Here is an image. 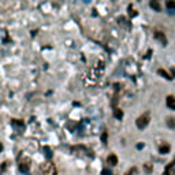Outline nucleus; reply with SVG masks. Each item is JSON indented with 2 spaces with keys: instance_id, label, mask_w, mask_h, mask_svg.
<instances>
[{
  "instance_id": "obj_1",
  "label": "nucleus",
  "mask_w": 175,
  "mask_h": 175,
  "mask_svg": "<svg viewBox=\"0 0 175 175\" xmlns=\"http://www.w3.org/2000/svg\"><path fill=\"white\" fill-rule=\"evenodd\" d=\"M40 171H41V175H58L56 166H55L51 160L45 162L44 164L40 166Z\"/></svg>"
},
{
  "instance_id": "obj_2",
  "label": "nucleus",
  "mask_w": 175,
  "mask_h": 175,
  "mask_svg": "<svg viewBox=\"0 0 175 175\" xmlns=\"http://www.w3.org/2000/svg\"><path fill=\"white\" fill-rule=\"evenodd\" d=\"M30 166H32V160L30 157H22L19 159V163H18V167H19V171L22 174H28L29 170H30Z\"/></svg>"
},
{
  "instance_id": "obj_3",
  "label": "nucleus",
  "mask_w": 175,
  "mask_h": 175,
  "mask_svg": "<svg viewBox=\"0 0 175 175\" xmlns=\"http://www.w3.org/2000/svg\"><path fill=\"white\" fill-rule=\"evenodd\" d=\"M149 119H151V116H149V114H142L141 116H138L137 118V121H136V125H137V127L138 129H145V127L149 125Z\"/></svg>"
},
{
  "instance_id": "obj_4",
  "label": "nucleus",
  "mask_w": 175,
  "mask_h": 175,
  "mask_svg": "<svg viewBox=\"0 0 175 175\" xmlns=\"http://www.w3.org/2000/svg\"><path fill=\"white\" fill-rule=\"evenodd\" d=\"M155 39H156L157 41L162 44L163 47L167 45V37L164 36V33H163V32H155Z\"/></svg>"
},
{
  "instance_id": "obj_5",
  "label": "nucleus",
  "mask_w": 175,
  "mask_h": 175,
  "mask_svg": "<svg viewBox=\"0 0 175 175\" xmlns=\"http://www.w3.org/2000/svg\"><path fill=\"white\" fill-rule=\"evenodd\" d=\"M163 175H175V160L173 163H170V164L166 167L164 173H163Z\"/></svg>"
},
{
  "instance_id": "obj_6",
  "label": "nucleus",
  "mask_w": 175,
  "mask_h": 175,
  "mask_svg": "<svg viewBox=\"0 0 175 175\" xmlns=\"http://www.w3.org/2000/svg\"><path fill=\"white\" fill-rule=\"evenodd\" d=\"M166 104H167V107L170 110L175 111V96H167V99H166Z\"/></svg>"
},
{
  "instance_id": "obj_7",
  "label": "nucleus",
  "mask_w": 175,
  "mask_h": 175,
  "mask_svg": "<svg viewBox=\"0 0 175 175\" xmlns=\"http://www.w3.org/2000/svg\"><path fill=\"white\" fill-rule=\"evenodd\" d=\"M107 164H110L111 167H114V166L118 164V156L114 153H111L108 157H107Z\"/></svg>"
},
{
  "instance_id": "obj_8",
  "label": "nucleus",
  "mask_w": 175,
  "mask_h": 175,
  "mask_svg": "<svg viewBox=\"0 0 175 175\" xmlns=\"http://www.w3.org/2000/svg\"><path fill=\"white\" fill-rule=\"evenodd\" d=\"M149 6L153 8L155 11H157V13H160V11H162V6H160V3L156 2V0H152V2L149 3Z\"/></svg>"
},
{
  "instance_id": "obj_9",
  "label": "nucleus",
  "mask_w": 175,
  "mask_h": 175,
  "mask_svg": "<svg viewBox=\"0 0 175 175\" xmlns=\"http://www.w3.org/2000/svg\"><path fill=\"white\" fill-rule=\"evenodd\" d=\"M159 152L162 153V155L168 153V152H170V145H168V144H162L159 147Z\"/></svg>"
},
{
  "instance_id": "obj_10",
  "label": "nucleus",
  "mask_w": 175,
  "mask_h": 175,
  "mask_svg": "<svg viewBox=\"0 0 175 175\" xmlns=\"http://www.w3.org/2000/svg\"><path fill=\"white\" fill-rule=\"evenodd\" d=\"M43 152H44V155H45V157H47L48 160H51L52 156H54V155H52L51 148H49V147H44V148H43Z\"/></svg>"
},
{
  "instance_id": "obj_11",
  "label": "nucleus",
  "mask_w": 175,
  "mask_h": 175,
  "mask_svg": "<svg viewBox=\"0 0 175 175\" xmlns=\"http://www.w3.org/2000/svg\"><path fill=\"white\" fill-rule=\"evenodd\" d=\"M11 125H13V126H15V127H19V129H22L23 130V122L22 121H19V119H13V121H11Z\"/></svg>"
},
{
  "instance_id": "obj_12",
  "label": "nucleus",
  "mask_w": 175,
  "mask_h": 175,
  "mask_svg": "<svg viewBox=\"0 0 175 175\" xmlns=\"http://www.w3.org/2000/svg\"><path fill=\"white\" fill-rule=\"evenodd\" d=\"M114 116L121 121V119L123 118V111H122L121 108H115V110H114Z\"/></svg>"
},
{
  "instance_id": "obj_13",
  "label": "nucleus",
  "mask_w": 175,
  "mask_h": 175,
  "mask_svg": "<svg viewBox=\"0 0 175 175\" xmlns=\"http://www.w3.org/2000/svg\"><path fill=\"white\" fill-rule=\"evenodd\" d=\"M157 73H159V74H160V75H162V77H163V78H166V80H173V77H171V75H170V74H168V73H167V71H166V70L160 69V70H159V71H157Z\"/></svg>"
},
{
  "instance_id": "obj_14",
  "label": "nucleus",
  "mask_w": 175,
  "mask_h": 175,
  "mask_svg": "<svg viewBox=\"0 0 175 175\" xmlns=\"http://www.w3.org/2000/svg\"><path fill=\"white\" fill-rule=\"evenodd\" d=\"M166 7L168 8V11H174L175 10V2L174 0H167V2H166Z\"/></svg>"
},
{
  "instance_id": "obj_15",
  "label": "nucleus",
  "mask_w": 175,
  "mask_h": 175,
  "mask_svg": "<svg viewBox=\"0 0 175 175\" xmlns=\"http://www.w3.org/2000/svg\"><path fill=\"white\" fill-rule=\"evenodd\" d=\"M167 125H168L170 127H173V129H175V119H174V118L168 119V121H167Z\"/></svg>"
},
{
  "instance_id": "obj_16",
  "label": "nucleus",
  "mask_w": 175,
  "mask_h": 175,
  "mask_svg": "<svg viewBox=\"0 0 175 175\" xmlns=\"http://www.w3.org/2000/svg\"><path fill=\"white\" fill-rule=\"evenodd\" d=\"M101 175H112V173H111V170H108V168H104L101 171Z\"/></svg>"
},
{
  "instance_id": "obj_17",
  "label": "nucleus",
  "mask_w": 175,
  "mask_h": 175,
  "mask_svg": "<svg viewBox=\"0 0 175 175\" xmlns=\"http://www.w3.org/2000/svg\"><path fill=\"white\" fill-rule=\"evenodd\" d=\"M144 168H145V171H148V173H151V171H152V166H151V164H145Z\"/></svg>"
},
{
  "instance_id": "obj_18",
  "label": "nucleus",
  "mask_w": 175,
  "mask_h": 175,
  "mask_svg": "<svg viewBox=\"0 0 175 175\" xmlns=\"http://www.w3.org/2000/svg\"><path fill=\"white\" fill-rule=\"evenodd\" d=\"M7 162H4V163H3V164H2V167H0V173H3V171H4L6 170V168H7Z\"/></svg>"
},
{
  "instance_id": "obj_19",
  "label": "nucleus",
  "mask_w": 175,
  "mask_h": 175,
  "mask_svg": "<svg viewBox=\"0 0 175 175\" xmlns=\"http://www.w3.org/2000/svg\"><path fill=\"white\" fill-rule=\"evenodd\" d=\"M101 140H103L104 144H107V131H104L103 136H101Z\"/></svg>"
},
{
  "instance_id": "obj_20",
  "label": "nucleus",
  "mask_w": 175,
  "mask_h": 175,
  "mask_svg": "<svg viewBox=\"0 0 175 175\" xmlns=\"http://www.w3.org/2000/svg\"><path fill=\"white\" fill-rule=\"evenodd\" d=\"M136 173H137V168H131V170L126 175H136Z\"/></svg>"
},
{
  "instance_id": "obj_21",
  "label": "nucleus",
  "mask_w": 175,
  "mask_h": 175,
  "mask_svg": "<svg viewBox=\"0 0 175 175\" xmlns=\"http://www.w3.org/2000/svg\"><path fill=\"white\" fill-rule=\"evenodd\" d=\"M129 11H130V15L131 17H136L137 15V13H134V11H133V7H131V6H129Z\"/></svg>"
},
{
  "instance_id": "obj_22",
  "label": "nucleus",
  "mask_w": 175,
  "mask_h": 175,
  "mask_svg": "<svg viewBox=\"0 0 175 175\" xmlns=\"http://www.w3.org/2000/svg\"><path fill=\"white\" fill-rule=\"evenodd\" d=\"M137 148H138V149H141V148H144V144H138V145H137Z\"/></svg>"
},
{
  "instance_id": "obj_23",
  "label": "nucleus",
  "mask_w": 175,
  "mask_h": 175,
  "mask_svg": "<svg viewBox=\"0 0 175 175\" xmlns=\"http://www.w3.org/2000/svg\"><path fill=\"white\" fill-rule=\"evenodd\" d=\"M2 151H3V145L0 144V152H2Z\"/></svg>"
}]
</instances>
